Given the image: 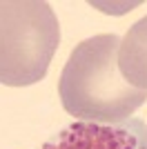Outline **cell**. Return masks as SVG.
Instances as JSON below:
<instances>
[{
    "instance_id": "277c9868",
    "label": "cell",
    "mask_w": 147,
    "mask_h": 149,
    "mask_svg": "<svg viewBox=\"0 0 147 149\" xmlns=\"http://www.w3.org/2000/svg\"><path fill=\"white\" fill-rule=\"evenodd\" d=\"M118 69L132 87L147 91V16L134 22L125 38H120Z\"/></svg>"
},
{
    "instance_id": "7a4b0ae2",
    "label": "cell",
    "mask_w": 147,
    "mask_h": 149,
    "mask_svg": "<svg viewBox=\"0 0 147 149\" xmlns=\"http://www.w3.org/2000/svg\"><path fill=\"white\" fill-rule=\"evenodd\" d=\"M60 45L51 5L40 0H0V82L29 87L45 78Z\"/></svg>"
},
{
    "instance_id": "3957f363",
    "label": "cell",
    "mask_w": 147,
    "mask_h": 149,
    "mask_svg": "<svg viewBox=\"0 0 147 149\" xmlns=\"http://www.w3.org/2000/svg\"><path fill=\"white\" fill-rule=\"evenodd\" d=\"M43 149H145L132 131L123 127L74 123L51 138Z\"/></svg>"
},
{
    "instance_id": "6da1fadb",
    "label": "cell",
    "mask_w": 147,
    "mask_h": 149,
    "mask_svg": "<svg viewBox=\"0 0 147 149\" xmlns=\"http://www.w3.org/2000/svg\"><path fill=\"white\" fill-rule=\"evenodd\" d=\"M120 38L98 33L71 49L58 82L65 111L80 123L111 125L127 120L145 105L147 91L132 87L118 69Z\"/></svg>"
}]
</instances>
